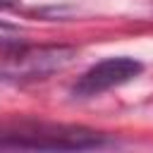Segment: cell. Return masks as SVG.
Instances as JSON below:
<instances>
[{
  "label": "cell",
  "instance_id": "cell-1",
  "mask_svg": "<svg viewBox=\"0 0 153 153\" xmlns=\"http://www.w3.org/2000/svg\"><path fill=\"white\" fill-rule=\"evenodd\" d=\"M103 134L74 129V127H19L12 131H0V148H53V151H81L103 146Z\"/></svg>",
  "mask_w": 153,
  "mask_h": 153
},
{
  "label": "cell",
  "instance_id": "cell-3",
  "mask_svg": "<svg viewBox=\"0 0 153 153\" xmlns=\"http://www.w3.org/2000/svg\"><path fill=\"white\" fill-rule=\"evenodd\" d=\"M141 69H143V65L134 57H127V55L108 57V60L93 65L91 69H86L79 76V81L74 84V96H79V98L98 96L103 91H110L115 86L131 81L134 76L141 74Z\"/></svg>",
  "mask_w": 153,
  "mask_h": 153
},
{
  "label": "cell",
  "instance_id": "cell-2",
  "mask_svg": "<svg viewBox=\"0 0 153 153\" xmlns=\"http://www.w3.org/2000/svg\"><path fill=\"white\" fill-rule=\"evenodd\" d=\"M76 50L69 45H41V48H19L0 62V76L10 81H33L45 79L65 69L74 60Z\"/></svg>",
  "mask_w": 153,
  "mask_h": 153
},
{
  "label": "cell",
  "instance_id": "cell-4",
  "mask_svg": "<svg viewBox=\"0 0 153 153\" xmlns=\"http://www.w3.org/2000/svg\"><path fill=\"white\" fill-rule=\"evenodd\" d=\"M24 38V31L19 26H12L7 22H0V45H19Z\"/></svg>",
  "mask_w": 153,
  "mask_h": 153
},
{
  "label": "cell",
  "instance_id": "cell-5",
  "mask_svg": "<svg viewBox=\"0 0 153 153\" xmlns=\"http://www.w3.org/2000/svg\"><path fill=\"white\" fill-rule=\"evenodd\" d=\"M19 0H0V7H14Z\"/></svg>",
  "mask_w": 153,
  "mask_h": 153
}]
</instances>
